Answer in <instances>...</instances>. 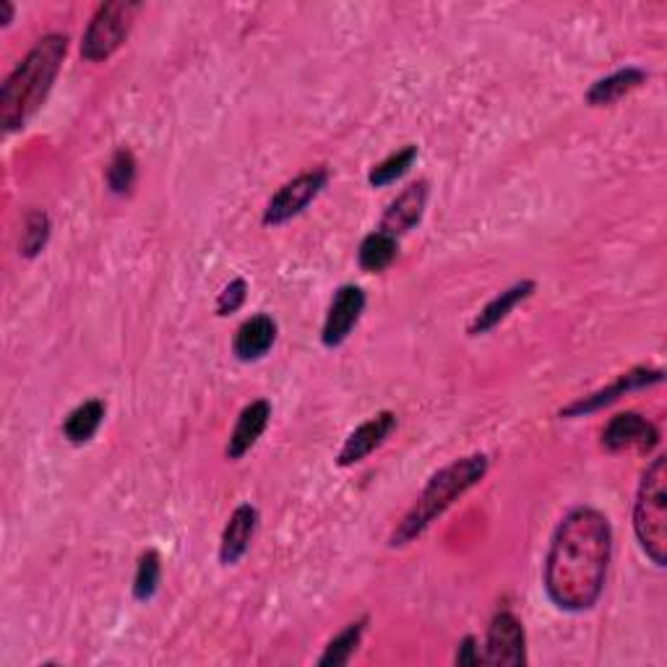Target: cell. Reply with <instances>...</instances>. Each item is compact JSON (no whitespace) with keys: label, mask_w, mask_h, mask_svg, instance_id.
Masks as SVG:
<instances>
[{"label":"cell","mask_w":667,"mask_h":667,"mask_svg":"<svg viewBox=\"0 0 667 667\" xmlns=\"http://www.w3.org/2000/svg\"><path fill=\"white\" fill-rule=\"evenodd\" d=\"M613 550L610 521L589 506L571 509L552 535L545 560V589L560 610L595 608L605 589Z\"/></svg>","instance_id":"obj_1"},{"label":"cell","mask_w":667,"mask_h":667,"mask_svg":"<svg viewBox=\"0 0 667 667\" xmlns=\"http://www.w3.org/2000/svg\"><path fill=\"white\" fill-rule=\"evenodd\" d=\"M66 50L68 40L63 34H44L27 52V58L13 68V73L0 89V126H3V131H19L42 108L52 83L58 79L60 66H63Z\"/></svg>","instance_id":"obj_2"},{"label":"cell","mask_w":667,"mask_h":667,"mask_svg":"<svg viewBox=\"0 0 667 667\" xmlns=\"http://www.w3.org/2000/svg\"><path fill=\"white\" fill-rule=\"evenodd\" d=\"M485 475H488V457L485 454H472V457L457 459L449 467L438 469L426 488H422L412 509L407 511V517L394 529V548H401V545L412 542L415 537L426 532L449 506H454V500H459L467 490H472Z\"/></svg>","instance_id":"obj_3"},{"label":"cell","mask_w":667,"mask_h":667,"mask_svg":"<svg viewBox=\"0 0 667 667\" xmlns=\"http://www.w3.org/2000/svg\"><path fill=\"white\" fill-rule=\"evenodd\" d=\"M634 532L655 566L667 558V461L657 457L641 477L634 504Z\"/></svg>","instance_id":"obj_4"},{"label":"cell","mask_w":667,"mask_h":667,"mask_svg":"<svg viewBox=\"0 0 667 667\" xmlns=\"http://www.w3.org/2000/svg\"><path fill=\"white\" fill-rule=\"evenodd\" d=\"M133 11L136 6L123 3V0L102 3L92 17V21H89L87 32H83V40H81L83 60H89V63L108 60L112 52L126 42L128 29H131Z\"/></svg>","instance_id":"obj_5"},{"label":"cell","mask_w":667,"mask_h":667,"mask_svg":"<svg viewBox=\"0 0 667 667\" xmlns=\"http://www.w3.org/2000/svg\"><path fill=\"white\" fill-rule=\"evenodd\" d=\"M329 183V170L326 167H316V170L300 172L298 178H292L290 183H285L279 191L271 196L267 211H263V225L275 227L285 225L287 219L298 217L318 193L323 191Z\"/></svg>","instance_id":"obj_6"},{"label":"cell","mask_w":667,"mask_h":667,"mask_svg":"<svg viewBox=\"0 0 667 667\" xmlns=\"http://www.w3.org/2000/svg\"><path fill=\"white\" fill-rule=\"evenodd\" d=\"M485 665H525L527 647H525V628L519 618L509 610L498 613L488 626V641H485Z\"/></svg>","instance_id":"obj_7"},{"label":"cell","mask_w":667,"mask_h":667,"mask_svg":"<svg viewBox=\"0 0 667 667\" xmlns=\"http://www.w3.org/2000/svg\"><path fill=\"white\" fill-rule=\"evenodd\" d=\"M362 310H366V292L355 285H345L334 292L329 316L323 323V345L326 347H339L350 337V331L358 326Z\"/></svg>","instance_id":"obj_8"},{"label":"cell","mask_w":667,"mask_h":667,"mask_svg":"<svg viewBox=\"0 0 667 667\" xmlns=\"http://www.w3.org/2000/svg\"><path fill=\"white\" fill-rule=\"evenodd\" d=\"M657 444H659V430L636 412H624L613 417L603 434V446L608 451H624V449L651 451Z\"/></svg>","instance_id":"obj_9"},{"label":"cell","mask_w":667,"mask_h":667,"mask_svg":"<svg viewBox=\"0 0 667 667\" xmlns=\"http://www.w3.org/2000/svg\"><path fill=\"white\" fill-rule=\"evenodd\" d=\"M394 428H397V415L389 412V409L370 417V420L362 422L358 430H352L350 438L345 441L342 451H339V465L342 467L358 465V461L366 459L368 454H374L378 446L389 438Z\"/></svg>","instance_id":"obj_10"},{"label":"cell","mask_w":667,"mask_h":667,"mask_svg":"<svg viewBox=\"0 0 667 667\" xmlns=\"http://www.w3.org/2000/svg\"><path fill=\"white\" fill-rule=\"evenodd\" d=\"M426 203H428V183H426V180L407 186L405 191H401L397 199L391 201V207L386 209V215L381 219V227H378V230L389 232V235H394V238H399V235L412 230V227L420 222L422 211H426Z\"/></svg>","instance_id":"obj_11"},{"label":"cell","mask_w":667,"mask_h":667,"mask_svg":"<svg viewBox=\"0 0 667 667\" xmlns=\"http://www.w3.org/2000/svg\"><path fill=\"white\" fill-rule=\"evenodd\" d=\"M659 381H663V370H647V368L628 370V374L618 376V378H616V384H610L608 389L597 391V394H593V397H584V399H579V401H574V405H571V407H566L560 415L571 417V415L595 412V409L613 405V401H616L618 397H624L626 391L641 389V386H651V384H659Z\"/></svg>","instance_id":"obj_12"},{"label":"cell","mask_w":667,"mask_h":667,"mask_svg":"<svg viewBox=\"0 0 667 667\" xmlns=\"http://www.w3.org/2000/svg\"><path fill=\"white\" fill-rule=\"evenodd\" d=\"M256 527H259V511H256L253 506L242 504L232 511V517L222 532V545H219V558H222L225 566L238 564V560L246 556L250 540H253L256 535Z\"/></svg>","instance_id":"obj_13"},{"label":"cell","mask_w":667,"mask_h":667,"mask_svg":"<svg viewBox=\"0 0 667 667\" xmlns=\"http://www.w3.org/2000/svg\"><path fill=\"white\" fill-rule=\"evenodd\" d=\"M269 417H271V405L267 399L253 401V405L242 409L238 417V426H235L230 436V444H227V457L230 459L246 457V454L256 446V441H259L263 430H267Z\"/></svg>","instance_id":"obj_14"},{"label":"cell","mask_w":667,"mask_h":667,"mask_svg":"<svg viewBox=\"0 0 667 667\" xmlns=\"http://www.w3.org/2000/svg\"><path fill=\"white\" fill-rule=\"evenodd\" d=\"M277 342V323L269 316H253L235 334L232 350L242 362L261 360Z\"/></svg>","instance_id":"obj_15"},{"label":"cell","mask_w":667,"mask_h":667,"mask_svg":"<svg viewBox=\"0 0 667 667\" xmlns=\"http://www.w3.org/2000/svg\"><path fill=\"white\" fill-rule=\"evenodd\" d=\"M535 292V282H529V279H525V282H517L514 287H509V290H504L500 295H496L488 306H485L480 313H477V318L472 321V326H469V334L472 337H477V334H485L490 329H496V326L504 321L506 316L511 313L514 308L519 306L521 300H527L529 295Z\"/></svg>","instance_id":"obj_16"},{"label":"cell","mask_w":667,"mask_h":667,"mask_svg":"<svg viewBox=\"0 0 667 667\" xmlns=\"http://www.w3.org/2000/svg\"><path fill=\"white\" fill-rule=\"evenodd\" d=\"M647 73L641 68H624V71H616L608 79H600L593 89L587 92V102L595 104V108H603V104H613L620 97L634 92L636 87H641Z\"/></svg>","instance_id":"obj_17"},{"label":"cell","mask_w":667,"mask_h":667,"mask_svg":"<svg viewBox=\"0 0 667 667\" xmlns=\"http://www.w3.org/2000/svg\"><path fill=\"white\" fill-rule=\"evenodd\" d=\"M102 417H104V401L100 399L83 401L81 407H76L73 412L66 417L63 434L71 444H87L89 438L97 434V428L102 426Z\"/></svg>","instance_id":"obj_18"},{"label":"cell","mask_w":667,"mask_h":667,"mask_svg":"<svg viewBox=\"0 0 667 667\" xmlns=\"http://www.w3.org/2000/svg\"><path fill=\"white\" fill-rule=\"evenodd\" d=\"M360 267L366 271H384L389 263L397 259V238L389 232H370L366 240L360 242Z\"/></svg>","instance_id":"obj_19"},{"label":"cell","mask_w":667,"mask_h":667,"mask_svg":"<svg viewBox=\"0 0 667 667\" xmlns=\"http://www.w3.org/2000/svg\"><path fill=\"white\" fill-rule=\"evenodd\" d=\"M366 624H368V618H362V620H358V624L347 626L339 636H334V639L329 641V647H326V651H323V657L318 659V665H321V667H339V665L350 663L355 649L360 647L362 634H366Z\"/></svg>","instance_id":"obj_20"},{"label":"cell","mask_w":667,"mask_h":667,"mask_svg":"<svg viewBox=\"0 0 667 667\" xmlns=\"http://www.w3.org/2000/svg\"><path fill=\"white\" fill-rule=\"evenodd\" d=\"M417 159V147H409L394 151L391 157H386L384 162H378L374 170H370L368 176V183L376 186V188H384V186H391L394 180H399L405 172L412 167V162Z\"/></svg>","instance_id":"obj_21"},{"label":"cell","mask_w":667,"mask_h":667,"mask_svg":"<svg viewBox=\"0 0 667 667\" xmlns=\"http://www.w3.org/2000/svg\"><path fill=\"white\" fill-rule=\"evenodd\" d=\"M136 172H139V165H136V157L131 149H118L110 159L108 167V186L112 193L118 196H128L136 186Z\"/></svg>","instance_id":"obj_22"},{"label":"cell","mask_w":667,"mask_h":667,"mask_svg":"<svg viewBox=\"0 0 667 667\" xmlns=\"http://www.w3.org/2000/svg\"><path fill=\"white\" fill-rule=\"evenodd\" d=\"M48 238H50V217L40 209H32L24 217V230H21V242H19L21 256L34 259V256L48 246Z\"/></svg>","instance_id":"obj_23"},{"label":"cell","mask_w":667,"mask_h":667,"mask_svg":"<svg viewBox=\"0 0 667 667\" xmlns=\"http://www.w3.org/2000/svg\"><path fill=\"white\" fill-rule=\"evenodd\" d=\"M159 576H162V566H159L157 550H147L139 560V571H136V581H133L136 600L143 603L149 600V597H155L159 587Z\"/></svg>","instance_id":"obj_24"},{"label":"cell","mask_w":667,"mask_h":667,"mask_svg":"<svg viewBox=\"0 0 667 667\" xmlns=\"http://www.w3.org/2000/svg\"><path fill=\"white\" fill-rule=\"evenodd\" d=\"M246 292H248V285L246 279H232L230 285L225 287L222 295H219L217 300V313L219 316H230L238 310L242 302H246Z\"/></svg>","instance_id":"obj_25"},{"label":"cell","mask_w":667,"mask_h":667,"mask_svg":"<svg viewBox=\"0 0 667 667\" xmlns=\"http://www.w3.org/2000/svg\"><path fill=\"white\" fill-rule=\"evenodd\" d=\"M480 663H482V655L480 649H477V639L475 636H467L457 651V665H480Z\"/></svg>","instance_id":"obj_26"},{"label":"cell","mask_w":667,"mask_h":667,"mask_svg":"<svg viewBox=\"0 0 667 667\" xmlns=\"http://www.w3.org/2000/svg\"><path fill=\"white\" fill-rule=\"evenodd\" d=\"M0 11H3V21H0V24L9 27L11 24V17H13V6L6 3V0H0Z\"/></svg>","instance_id":"obj_27"}]
</instances>
